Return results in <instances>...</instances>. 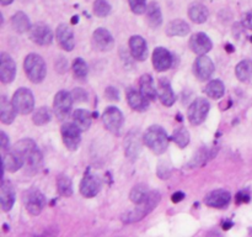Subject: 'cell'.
<instances>
[{"label": "cell", "instance_id": "6da1fadb", "mask_svg": "<svg viewBox=\"0 0 252 237\" xmlns=\"http://www.w3.org/2000/svg\"><path fill=\"white\" fill-rule=\"evenodd\" d=\"M14 153H16L24 162L26 174H36L42 165V153L37 147L36 142L31 138H24L14 145L11 148Z\"/></svg>", "mask_w": 252, "mask_h": 237}, {"label": "cell", "instance_id": "7a4b0ae2", "mask_svg": "<svg viewBox=\"0 0 252 237\" xmlns=\"http://www.w3.org/2000/svg\"><path fill=\"white\" fill-rule=\"evenodd\" d=\"M160 200H161V194L159 192H157V190L150 192L144 201L135 204L134 209L123 215L122 221L125 224H133V222H137L139 220L144 219L148 214H150L155 209V206L159 204Z\"/></svg>", "mask_w": 252, "mask_h": 237}, {"label": "cell", "instance_id": "3957f363", "mask_svg": "<svg viewBox=\"0 0 252 237\" xmlns=\"http://www.w3.org/2000/svg\"><path fill=\"white\" fill-rule=\"evenodd\" d=\"M143 141L148 148L153 151L155 155H162L166 152L167 146H169V136L165 128L161 126L153 125L145 131L143 136Z\"/></svg>", "mask_w": 252, "mask_h": 237}, {"label": "cell", "instance_id": "277c9868", "mask_svg": "<svg viewBox=\"0 0 252 237\" xmlns=\"http://www.w3.org/2000/svg\"><path fill=\"white\" fill-rule=\"evenodd\" d=\"M24 69L27 78L34 84H38L43 81L47 76V66L44 59L39 54L30 53L25 58Z\"/></svg>", "mask_w": 252, "mask_h": 237}, {"label": "cell", "instance_id": "5b68a950", "mask_svg": "<svg viewBox=\"0 0 252 237\" xmlns=\"http://www.w3.org/2000/svg\"><path fill=\"white\" fill-rule=\"evenodd\" d=\"M17 114L27 115L34 109V96L32 91L27 88H20L15 91L11 99Z\"/></svg>", "mask_w": 252, "mask_h": 237}, {"label": "cell", "instance_id": "8992f818", "mask_svg": "<svg viewBox=\"0 0 252 237\" xmlns=\"http://www.w3.org/2000/svg\"><path fill=\"white\" fill-rule=\"evenodd\" d=\"M73 95L66 90H61L56 94L53 101V113L58 120L63 121L70 115L71 106H73Z\"/></svg>", "mask_w": 252, "mask_h": 237}, {"label": "cell", "instance_id": "52a82bcc", "mask_svg": "<svg viewBox=\"0 0 252 237\" xmlns=\"http://www.w3.org/2000/svg\"><path fill=\"white\" fill-rule=\"evenodd\" d=\"M102 121L105 127L113 135H120L121 130L125 123V118H123L122 111L116 106H108L102 115Z\"/></svg>", "mask_w": 252, "mask_h": 237}, {"label": "cell", "instance_id": "ba28073f", "mask_svg": "<svg viewBox=\"0 0 252 237\" xmlns=\"http://www.w3.org/2000/svg\"><path fill=\"white\" fill-rule=\"evenodd\" d=\"M209 109H211V104H209L207 99H196L189 108V114L187 115H189V122L194 126L201 125L206 120L207 116H208Z\"/></svg>", "mask_w": 252, "mask_h": 237}, {"label": "cell", "instance_id": "9c48e42d", "mask_svg": "<svg viewBox=\"0 0 252 237\" xmlns=\"http://www.w3.org/2000/svg\"><path fill=\"white\" fill-rule=\"evenodd\" d=\"M24 202L27 211L36 216V215L41 214L42 210H43L44 205H46V197L38 189L32 188L25 193Z\"/></svg>", "mask_w": 252, "mask_h": 237}, {"label": "cell", "instance_id": "30bf717a", "mask_svg": "<svg viewBox=\"0 0 252 237\" xmlns=\"http://www.w3.org/2000/svg\"><path fill=\"white\" fill-rule=\"evenodd\" d=\"M62 138L65 147L70 151H75L81 141V130L75 122H66L61 128Z\"/></svg>", "mask_w": 252, "mask_h": 237}, {"label": "cell", "instance_id": "8fae6325", "mask_svg": "<svg viewBox=\"0 0 252 237\" xmlns=\"http://www.w3.org/2000/svg\"><path fill=\"white\" fill-rule=\"evenodd\" d=\"M30 39L38 46H48L53 41V32L46 24H36L30 30Z\"/></svg>", "mask_w": 252, "mask_h": 237}, {"label": "cell", "instance_id": "7c38bea8", "mask_svg": "<svg viewBox=\"0 0 252 237\" xmlns=\"http://www.w3.org/2000/svg\"><path fill=\"white\" fill-rule=\"evenodd\" d=\"M16 77V64L10 54L0 53V79L4 84L11 83Z\"/></svg>", "mask_w": 252, "mask_h": 237}, {"label": "cell", "instance_id": "4fadbf2b", "mask_svg": "<svg viewBox=\"0 0 252 237\" xmlns=\"http://www.w3.org/2000/svg\"><path fill=\"white\" fill-rule=\"evenodd\" d=\"M214 69H216V67H214L213 61L204 54L199 56L194 61L193 71L199 80H207V79L211 78L214 73Z\"/></svg>", "mask_w": 252, "mask_h": 237}, {"label": "cell", "instance_id": "5bb4252c", "mask_svg": "<svg viewBox=\"0 0 252 237\" xmlns=\"http://www.w3.org/2000/svg\"><path fill=\"white\" fill-rule=\"evenodd\" d=\"M172 62H174L172 54L165 47H157L153 52V66L158 72H165L170 69Z\"/></svg>", "mask_w": 252, "mask_h": 237}, {"label": "cell", "instance_id": "9a60e30c", "mask_svg": "<svg viewBox=\"0 0 252 237\" xmlns=\"http://www.w3.org/2000/svg\"><path fill=\"white\" fill-rule=\"evenodd\" d=\"M93 43L97 51L106 52L112 49L113 44H115V40H113V36L108 30L103 29V27H98L93 35Z\"/></svg>", "mask_w": 252, "mask_h": 237}, {"label": "cell", "instance_id": "2e32d148", "mask_svg": "<svg viewBox=\"0 0 252 237\" xmlns=\"http://www.w3.org/2000/svg\"><path fill=\"white\" fill-rule=\"evenodd\" d=\"M231 200V194L225 189H217L213 192L208 193L204 198L206 205L216 209H223L229 205Z\"/></svg>", "mask_w": 252, "mask_h": 237}, {"label": "cell", "instance_id": "e0dca14e", "mask_svg": "<svg viewBox=\"0 0 252 237\" xmlns=\"http://www.w3.org/2000/svg\"><path fill=\"white\" fill-rule=\"evenodd\" d=\"M16 200V194L11 183L5 178H1V185H0V205L4 211H10L12 209Z\"/></svg>", "mask_w": 252, "mask_h": 237}, {"label": "cell", "instance_id": "ac0fdd59", "mask_svg": "<svg viewBox=\"0 0 252 237\" xmlns=\"http://www.w3.org/2000/svg\"><path fill=\"white\" fill-rule=\"evenodd\" d=\"M212 47H213V43L204 32H197L189 40V48L192 49V52L199 54V56L208 53Z\"/></svg>", "mask_w": 252, "mask_h": 237}, {"label": "cell", "instance_id": "d6986e66", "mask_svg": "<svg viewBox=\"0 0 252 237\" xmlns=\"http://www.w3.org/2000/svg\"><path fill=\"white\" fill-rule=\"evenodd\" d=\"M57 41H58L59 46L66 52H70L74 49L75 46V39H74V34L71 31L70 27L66 24H61L57 27Z\"/></svg>", "mask_w": 252, "mask_h": 237}, {"label": "cell", "instance_id": "ffe728a7", "mask_svg": "<svg viewBox=\"0 0 252 237\" xmlns=\"http://www.w3.org/2000/svg\"><path fill=\"white\" fill-rule=\"evenodd\" d=\"M126 96H127L128 105H129L133 110L143 113V111H145L149 108V99L145 98V96L143 95L142 91L138 90V89L128 88Z\"/></svg>", "mask_w": 252, "mask_h": 237}, {"label": "cell", "instance_id": "44dd1931", "mask_svg": "<svg viewBox=\"0 0 252 237\" xmlns=\"http://www.w3.org/2000/svg\"><path fill=\"white\" fill-rule=\"evenodd\" d=\"M158 98L159 100L164 104L165 106H171L174 105L176 96H175L174 90H172L171 83L167 78L162 77L158 81Z\"/></svg>", "mask_w": 252, "mask_h": 237}, {"label": "cell", "instance_id": "7402d4cb", "mask_svg": "<svg viewBox=\"0 0 252 237\" xmlns=\"http://www.w3.org/2000/svg\"><path fill=\"white\" fill-rule=\"evenodd\" d=\"M101 188L100 179L95 174H86L80 183V193L85 198H94L98 194Z\"/></svg>", "mask_w": 252, "mask_h": 237}, {"label": "cell", "instance_id": "603a6c76", "mask_svg": "<svg viewBox=\"0 0 252 237\" xmlns=\"http://www.w3.org/2000/svg\"><path fill=\"white\" fill-rule=\"evenodd\" d=\"M129 49L137 61H145L148 58V44L142 36H132L129 40Z\"/></svg>", "mask_w": 252, "mask_h": 237}, {"label": "cell", "instance_id": "cb8c5ba5", "mask_svg": "<svg viewBox=\"0 0 252 237\" xmlns=\"http://www.w3.org/2000/svg\"><path fill=\"white\" fill-rule=\"evenodd\" d=\"M16 114L17 111L12 101H10L5 95H1L0 98V120L1 122L5 125H10L14 122Z\"/></svg>", "mask_w": 252, "mask_h": 237}, {"label": "cell", "instance_id": "d4e9b609", "mask_svg": "<svg viewBox=\"0 0 252 237\" xmlns=\"http://www.w3.org/2000/svg\"><path fill=\"white\" fill-rule=\"evenodd\" d=\"M125 147H126V156H127L129 159L134 160L135 158L139 156L140 148H142L139 135H138L137 132H130L129 135L127 136V138H126Z\"/></svg>", "mask_w": 252, "mask_h": 237}, {"label": "cell", "instance_id": "484cf974", "mask_svg": "<svg viewBox=\"0 0 252 237\" xmlns=\"http://www.w3.org/2000/svg\"><path fill=\"white\" fill-rule=\"evenodd\" d=\"M139 90L149 100H155L158 98V89L155 88L154 80H153V77L150 74H143L140 77Z\"/></svg>", "mask_w": 252, "mask_h": 237}, {"label": "cell", "instance_id": "4316f807", "mask_svg": "<svg viewBox=\"0 0 252 237\" xmlns=\"http://www.w3.org/2000/svg\"><path fill=\"white\" fill-rule=\"evenodd\" d=\"M22 167H24V162L16 153L10 151V152L2 155V169H4V172L7 170L10 173H15Z\"/></svg>", "mask_w": 252, "mask_h": 237}, {"label": "cell", "instance_id": "83f0119b", "mask_svg": "<svg viewBox=\"0 0 252 237\" xmlns=\"http://www.w3.org/2000/svg\"><path fill=\"white\" fill-rule=\"evenodd\" d=\"M216 152H218V150L216 151V150H212V148L209 147H201L196 153H194L191 162L189 163V167L196 168V167H199V165H203L204 163H207L211 158L214 157Z\"/></svg>", "mask_w": 252, "mask_h": 237}, {"label": "cell", "instance_id": "f1b7e54d", "mask_svg": "<svg viewBox=\"0 0 252 237\" xmlns=\"http://www.w3.org/2000/svg\"><path fill=\"white\" fill-rule=\"evenodd\" d=\"M147 20L149 26L153 29H158L162 24V12L158 2L152 1L150 4H148Z\"/></svg>", "mask_w": 252, "mask_h": 237}, {"label": "cell", "instance_id": "f546056e", "mask_svg": "<svg viewBox=\"0 0 252 237\" xmlns=\"http://www.w3.org/2000/svg\"><path fill=\"white\" fill-rule=\"evenodd\" d=\"M189 16L196 24H203L207 21L209 16V12L207 6H204L201 2H194L189 7Z\"/></svg>", "mask_w": 252, "mask_h": 237}, {"label": "cell", "instance_id": "4dcf8cb0", "mask_svg": "<svg viewBox=\"0 0 252 237\" xmlns=\"http://www.w3.org/2000/svg\"><path fill=\"white\" fill-rule=\"evenodd\" d=\"M189 32V25L185 20L176 19L172 20L166 26L167 36H186Z\"/></svg>", "mask_w": 252, "mask_h": 237}, {"label": "cell", "instance_id": "1f68e13d", "mask_svg": "<svg viewBox=\"0 0 252 237\" xmlns=\"http://www.w3.org/2000/svg\"><path fill=\"white\" fill-rule=\"evenodd\" d=\"M11 26L17 34H25V32L30 31L32 27L29 16L22 11H17L11 17Z\"/></svg>", "mask_w": 252, "mask_h": 237}, {"label": "cell", "instance_id": "d6a6232c", "mask_svg": "<svg viewBox=\"0 0 252 237\" xmlns=\"http://www.w3.org/2000/svg\"><path fill=\"white\" fill-rule=\"evenodd\" d=\"M204 93L207 94V96L212 99H220L224 95V93H225V86H224V83L221 80L214 79V80H211L207 84Z\"/></svg>", "mask_w": 252, "mask_h": 237}, {"label": "cell", "instance_id": "836d02e7", "mask_svg": "<svg viewBox=\"0 0 252 237\" xmlns=\"http://www.w3.org/2000/svg\"><path fill=\"white\" fill-rule=\"evenodd\" d=\"M73 118L74 122L80 127L81 131L89 130V127L91 126V121H93L91 114L88 110H84V109H78V110L74 111Z\"/></svg>", "mask_w": 252, "mask_h": 237}, {"label": "cell", "instance_id": "e575fe53", "mask_svg": "<svg viewBox=\"0 0 252 237\" xmlns=\"http://www.w3.org/2000/svg\"><path fill=\"white\" fill-rule=\"evenodd\" d=\"M236 78L240 81H249L252 78V61L251 59H244L238 63L235 68Z\"/></svg>", "mask_w": 252, "mask_h": 237}, {"label": "cell", "instance_id": "d590c367", "mask_svg": "<svg viewBox=\"0 0 252 237\" xmlns=\"http://www.w3.org/2000/svg\"><path fill=\"white\" fill-rule=\"evenodd\" d=\"M57 188L62 197H70L73 194V183L70 178L65 174H59L57 177Z\"/></svg>", "mask_w": 252, "mask_h": 237}, {"label": "cell", "instance_id": "8d00e7d4", "mask_svg": "<svg viewBox=\"0 0 252 237\" xmlns=\"http://www.w3.org/2000/svg\"><path fill=\"white\" fill-rule=\"evenodd\" d=\"M52 118V111L51 109L47 108V106H42V108L37 109L34 111L33 116H32V121H33L34 125L37 126H42L46 125L51 121Z\"/></svg>", "mask_w": 252, "mask_h": 237}, {"label": "cell", "instance_id": "74e56055", "mask_svg": "<svg viewBox=\"0 0 252 237\" xmlns=\"http://www.w3.org/2000/svg\"><path fill=\"white\" fill-rule=\"evenodd\" d=\"M172 141L179 146L180 148H185L189 143V132L186 127L180 126L172 133Z\"/></svg>", "mask_w": 252, "mask_h": 237}, {"label": "cell", "instance_id": "f35d334b", "mask_svg": "<svg viewBox=\"0 0 252 237\" xmlns=\"http://www.w3.org/2000/svg\"><path fill=\"white\" fill-rule=\"evenodd\" d=\"M149 189H148V185L143 184V183H140V184H137L133 187L132 192H130V200H132L134 204H139V202L144 201L145 199H147L148 194H149Z\"/></svg>", "mask_w": 252, "mask_h": 237}, {"label": "cell", "instance_id": "ab89813d", "mask_svg": "<svg viewBox=\"0 0 252 237\" xmlns=\"http://www.w3.org/2000/svg\"><path fill=\"white\" fill-rule=\"evenodd\" d=\"M71 69H73V73L74 76H75V78L84 80V79L88 77V73H89L88 64H86V62L84 61L83 58L74 59L73 64H71Z\"/></svg>", "mask_w": 252, "mask_h": 237}, {"label": "cell", "instance_id": "60d3db41", "mask_svg": "<svg viewBox=\"0 0 252 237\" xmlns=\"http://www.w3.org/2000/svg\"><path fill=\"white\" fill-rule=\"evenodd\" d=\"M111 5L106 0H96L94 2V14L98 17L107 16L111 12Z\"/></svg>", "mask_w": 252, "mask_h": 237}, {"label": "cell", "instance_id": "b9f144b4", "mask_svg": "<svg viewBox=\"0 0 252 237\" xmlns=\"http://www.w3.org/2000/svg\"><path fill=\"white\" fill-rule=\"evenodd\" d=\"M128 2H129L130 10H132L134 14L142 15L144 14V12H147V0H128Z\"/></svg>", "mask_w": 252, "mask_h": 237}, {"label": "cell", "instance_id": "7bdbcfd3", "mask_svg": "<svg viewBox=\"0 0 252 237\" xmlns=\"http://www.w3.org/2000/svg\"><path fill=\"white\" fill-rule=\"evenodd\" d=\"M71 95H73L74 100H76V101H85L86 98H88V94H86V91L81 88H76L75 90L71 93Z\"/></svg>", "mask_w": 252, "mask_h": 237}, {"label": "cell", "instance_id": "ee69618b", "mask_svg": "<svg viewBox=\"0 0 252 237\" xmlns=\"http://www.w3.org/2000/svg\"><path fill=\"white\" fill-rule=\"evenodd\" d=\"M106 96L110 100H120V91L115 86H107L106 88Z\"/></svg>", "mask_w": 252, "mask_h": 237}, {"label": "cell", "instance_id": "f6af8a7d", "mask_svg": "<svg viewBox=\"0 0 252 237\" xmlns=\"http://www.w3.org/2000/svg\"><path fill=\"white\" fill-rule=\"evenodd\" d=\"M157 173L161 179H167V178L170 177V174H171V169H170L169 167H162V165H159Z\"/></svg>", "mask_w": 252, "mask_h": 237}, {"label": "cell", "instance_id": "bcb514c9", "mask_svg": "<svg viewBox=\"0 0 252 237\" xmlns=\"http://www.w3.org/2000/svg\"><path fill=\"white\" fill-rule=\"evenodd\" d=\"M243 25L246 29L252 30V11L246 12L243 16Z\"/></svg>", "mask_w": 252, "mask_h": 237}, {"label": "cell", "instance_id": "7dc6e473", "mask_svg": "<svg viewBox=\"0 0 252 237\" xmlns=\"http://www.w3.org/2000/svg\"><path fill=\"white\" fill-rule=\"evenodd\" d=\"M0 140H1V148L4 151H6L7 148H9L10 143H9V137H7V135L4 132V131H1V138H0Z\"/></svg>", "mask_w": 252, "mask_h": 237}, {"label": "cell", "instance_id": "c3c4849f", "mask_svg": "<svg viewBox=\"0 0 252 237\" xmlns=\"http://www.w3.org/2000/svg\"><path fill=\"white\" fill-rule=\"evenodd\" d=\"M184 198H185V194L182 192H177V193H175L174 195H172V201L174 202H180V201H182V200H184Z\"/></svg>", "mask_w": 252, "mask_h": 237}, {"label": "cell", "instance_id": "681fc988", "mask_svg": "<svg viewBox=\"0 0 252 237\" xmlns=\"http://www.w3.org/2000/svg\"><path fill=\"white\" fill-rule=\"evenodd\" d=\"M249 194H246V193L244 192H240L238 194V201L241 202V201H249Z\"/></svg>", "mask_w": 252, "mask_h": 237}, {"label": "cell", "instance_id": "f907efd6", "mask_svg": "<svg viewBox=\"0 0 252 237\" xmlns=\"http://www.w3.org/2000/svg\"><path fill=\"white\" fill-rule=\"evenodd\" d=\"M12 1H14V0H0V2H1L2 6H6V5H10Z\"/></svg>", "mask_w": 252, "mask_h": 237}]
</instances>
